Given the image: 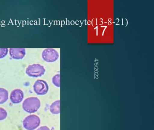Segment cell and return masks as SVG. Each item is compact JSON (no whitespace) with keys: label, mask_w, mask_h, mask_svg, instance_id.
I'll return each mask as SVG.
<instances>
[{"label":"cell","mask_w":154,"mask_h":130,"mask_svg":"<svg viewBox=\"0 0 154 130\" xmlns=\"http://www.w3.org/2000/svg\"><path fill=\"white\" fill-rule=\"evenodd\" d=\"M41 103L37 97H30L26 98L23 102L22 107L26 112L29 113H35L40 108Z\"/></svg>","instance_id":"obj_1"},{"label":"cell","mask_w":154,"mask_h":130,"mask_svg":"<svg viewBox=\"0 0 154 130\" xmlns=\"http://www.w3.org/2000/svg\"><path fill=\"white\" fill-rule=\"evenodd\" d=\"M40 118L36 115H30L26 117L23 122V126L27 130H34L40 124Z\"/></svg>","instance_id":"obj_2"},{"label":"cell","mask_w":154,"mask_h":130,"mask_svg":"<svg viewBox=\"0 0 154 130\" xmlns=\"http://www.w3.org/2000/svg\"><path fill=\"white\" fill-rule=\"evenodd\" d=\"M26 73L29 76L38 77L45 74V67L39 64H34L29 65L26 70Z\"/></svg>","instance_id":"obj_3"},{"label":"cell","mask_w":154,"mask_h":130,"mask_svg":"<svg viewBox=\"0 0 154 130\" xmlns=\"http://www.w3.org/2000/svg\"><path fill=\"white\" fill-rule=\"evenodd\" d=\"M42 56L43 59L48 62L56 61L59 57L58 52L53 48H47L44 50L42 52Z\"/></svg>","instance_id":"obj_4"},{"label":"cell","mask_w":154,"mask_h":130,"mask_svg":"<svg viewBox=\"0 0 154 130\" xmlns=\"http://www.w3.org/2000/svg\"><path fill=\"white\" fill-rule=\"evenodd\" d=\"M33 88L36 94L39 95L46 94L49 89L47 83L42 79H38L36 81L33 85Z\"/></svg>","instance_id":"obj_5"},{"label":"cell","mask_w":154,"mask_h":130,"mask_svg":"<svg viewBox=\"0 0 154 130\" xmlns=\"http://www.w3.org/2000/svg\"><path fill=\"white\" fill-rule=\"evenodd\" d=\"M24 94L23 91L20 89H15L11 92L10 99L13 104H20L24 99Z\"/></svg>","instance_id":"obj_6"},{"label":"cell","mask_w":154,"mask_h":130,"mask_svg":"<svg viewBox=\"0 0 154 130\" xmlns=\"http://www.w3.org/2000/svg\"><path fill=\"white\" fill-rule=\"evenodd\" d=\"M9 54L14 59H22L26 55V51L25 48H10Z\"/></svg>","instance_id":"obj_7"},{"label":"cell","mask_w":154,"mask_h":130,"mask_svg":"<svg viewBox=\"0 0 154 130\" xmlns=\"http://www.w3.org/2000/svg\"><path fill=\"white\" fill-rule=\"evenodd\" d=\"M8 92L7 89L0 88V104L6 103L8 99Z\"/></svg>","instance_id":"obj_8"},{"label":"cell","mask_w":154,"mask_h":130,"mask_svg":"<svg viewBox=\"0 0 154 130\" xmlns=\"http://www.w3.org/2000/svg\"><path fill=\"white\" fill-rule=\"evenodd\" d=\"M50 112L53 114H57L60 113V101L57 100L53 103L50 106Z\"/></svg>","instance_id":"obj_9"},{"label":"cell","mask_w":154,"mask_h":130,"mask_svg":"<svg viewBox=\"0 0 154 130\" xmlns=\"http://www.w3.org/2000/svg\"><path fill=\"white\" fill-rule=\"evenodd\" d=\"M53 84L57 87H60V75L59 74H57L54 76L52 79Z\"/></svg>","instance_id":"obj_10"},{"label":"cell","mask_w":154,"mask_h":130,"mask_svg":"<svg viewBox=\"0 0 154 130\" xmlns=\"http://www.w3.org/2000/svg\"><path fill=\"white\" fill-rule=\"evenodd\" d=\"M8 113L7 111L2 107H0V121H2L7 118Z\"/></svg>","instance_id":"obj_11"},{"label":"cell","mask_w":154,"mask_h":130,"mask_svg":"<svg viewBox=\"0 0 154 130\" xmlns=\"http://www.w3.org/2000/svg\"><path fill=\"white\" fill-rule=\"evenodd\" d=\"M8 52V48H0V58H2L7 56Z\"/></svg>","instance_id":"obj_12"},{"label":"cell","mask_w":154,"mask_h":130,"mask_svg":"<svg viewBox=\"0 0 154 130\" xmlns=\"http://www.w3.org/2000/svg\"><path fill=\"white\" fill-rule=\"evenodd\" d=\"M37 130H50L48 127L46 126H42L39 127Z\"/></svg>","instance_id":"obj_13"}]
</instances>
